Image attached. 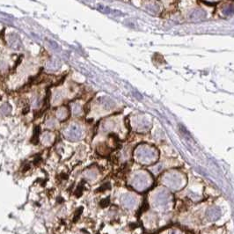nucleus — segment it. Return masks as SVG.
<instances>
[{"mask_svg": "<svg viewBox=\"0 0 234 234\" xmlns=\"http://www.w3.org/2000/svg\"><path fill=\"white\" fill-rule=\"evenodd\" d=\"M64 135H65V137L68 140L75 142V141H78L82 137L83 131L80 126L77 124H71V126H69L66 129V130L64 131Z\"/></svg>", "mask_w": 234, "mask_h": 234, "instance_id": "f257e3e1", "label": "nucleus"}, {"mask_svg": "<svg viewBox=\"0 0 234 234\" xmlns=\"http://www.w3.org/2000/svg\"><path fill=\"white\" fill-rule=\"evenodd\" d=\"M11 106H9L8 104H5L4 106H2L1 107V112L4 114H9L11 113Z\"/></svg>", "mask_w": 234, "mask_h": 234, "instance_id": "1a4fd4ad", "label": "nucleus"}, {"mask_svg": "<svg viewBox=\"0 0 234 234\" xmlns=\"http://www.w3.org/2000/svg\"><path fill=\"white\" fill-rule=\"evenodd\" d=\"M72 112L75 115H79L82 112V107L79 104H74L72 107Z\"/></svg>", "mask_w": 234, "mask_h": 234, "instance_id": "6e6552de", "label": "nucleus"}, {"mask_svg": "<svg viewBox=\"0 0 234 234\" xmlns=\"http://www.w3.org/2000/svg\"><path fill=\"white\" fill-rule=\"evenodd\" d=\"M59 67H60V63L56 61V59L49 61L48 63V68H49L50 70H56Z\"/></svg>", "mask_w": 234, "mask_h": 234, "instance_id": "423d86ee", "label": "nucleus"}, {"mask_svg": "<svg viewBox=\"0 0 234 234\" xmlns=\"http://www.w3.org/2000/svg\"><path fill=\"white\" fill-rule=\"evenodd\" d=\"M56 125V120L55 119H49L48 122H47V126L50 129H53L55 128Z\"/></svg>", "mask_w": 234, "mask_h": 234, "instance_id": "9d476101", "label": "nucleus"}, {"mask_svg": "<svg viewBox=\"0 0 234 234\" xmlns=\"http://www.w3.org/2000/svg\"><path fill=\"white\" fill-rule=\"evenodd\" d=\"M108 204H109V199L108 198H107L105 200H102L101 202H100V206H101V207H107Z\"/></svg>", "mask_w": 234, "mask_h": 234, "instance_id": "9b49d317", "label": "nucleus"}, {"mask_svg": "<svg viewBox=\"0 0 234 234\" xmlns=\"http://www.w3.org/2000/svg\"><path fill=\"white\" fill-rule=\"evenodd\" d=\"M85 176L87 179H94L97 176V172L94 170H88L85 173Z\"/></svg>", "mask_w": 234, "mask_h": 234, "instance_id": "0eeeda50", "label": "nucleus"}, {"mask_svg": "<svg viewBox=\"0 0 234 234\" xmlns=\"http://www.w3.org/2000/svg\"><path fill=\"white\" fill-rule=\"evenodd\" d=\"M53 140V135L51 133H48V132H46L43 134V136H42V141L44 144H48L52 142Z\"/></svg>", "mask_w": 234, "mask_h": 234, "instance_id": "39448f33", "label": "nucleus"}, {"mask_svg": "<svg viewBox=\"0 0 234 234\" xmlns=\"http://www.w3.org/2000/svg\"><path fill=\"white\" fill-rule=\"evenodd\" d=\"M8 41H9L10 46L13 48L14 49H20L21 46V41L16 33H11L8 37Z\"/></svg>", "mask_w": 234, "mask_h": 234, "instance_id": "f03ea898", "label": "nucleus"}, {"mask_svg": "<svg viewBox=\"0 0 234 234\" xmlns=\"http://www.w3.org/2000/svg\"><path fill=\"white\" fill-rule=\"evenodd\" d=\"M70 116V109L66 107H62L56 111V117L60 121H65Z\"/></svg>", "mask_w": 234, "mask_h": 234, "instance_id": "7ed1b4c3", "label": "nucleus"}, {"mask_svg": "<svg viewBox=\"0 0 234 234\" xmlns=\"http://www.w3.org/2000/svg\"><path fill=\"white\" fill-rule=\"evenodd\" d=\"M122 203L127 207H131L134 205V203H135V199H134L132 196L127 195L122 198Z\"/></svg>", "mask_w": 234, "mask_h": 234, "instance_id": "20e7f679", "label": "nucleus"}]
</instances>
